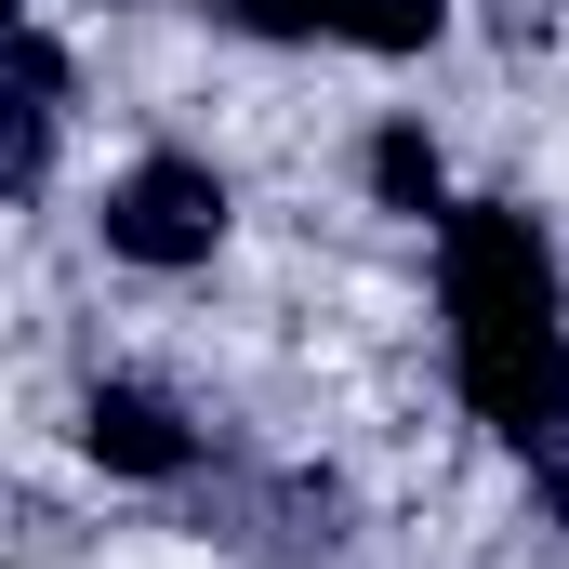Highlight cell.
Returning <instances> with one entry per match:
<instances>
[{
    "mask_svg": "<svg viewBox=\"0 0 569 569\" xmlns=\"http://www.w3.org/2000/svg\"><path fill=\"white\" fill-rule=\"evenodd\" d=\"M437 291H450L463 411L490 437H517V450H557V425H569V318H557V252H543V226L503 212V199L450 212Z\"/></svg>",
    "mask_w": 569,
    "mask_h": 569,
    "instance_id": "1",
    "label": "cell"
},
{
    "mask_svg": "<svg viewBox=\"0 0 569 569\" xmlns=\"http://www.w3.org/2000/svg\"><path fill=\"white\" fill-rule=\"evenodd\" d=\"M212 239H226V172L212 159L159 146L107 186V252L120 266H212Z\"/></svg>",
    "mask_w": 569,
    "mask_h": 569,
    "instance_id": "2",
    "label": "cell"
},
{
    "mask_svg": "<svg viewBox=\"0 0 569 569\" xmlns=\"http://www.w3.org/2000/svg\"><path fill=\"white\" fill-rule=\"evenodd\" d=\"M80 450L107 463V477H186L199 463V437L172 398H146V385H93V411H80Z\"/></svg>",
    "mask_w": 569,
    "mask_h": 569,
    "instance_id": "3",
    "label": "cell"
},
{
    "mask_svg": "<svg viewBox=\"0 0 569 569\" xmlns=\"http://www.w3.org/2000/svg\"><path fill=\"white\" fill-rule=\"evenodd\" d=\"M53 120H67V53H53L40 27H13V186H40Z\"/></svg>",
    "mask_w": 569,
    "mask_h": 569,
    "instance_id": "4",
    "label": "cell"
},
{
    "mask_svg": "<svg viewBox=\"0 0 569 569\" xmlns=\"http://www.w3.org/2000/svg\"><path fill=\"white\" fill-rule=\"evenodd\" d=\"M437 27H450V0H345V53H425Z\"/></svg>",
    "mask_w": 569,
    "mask_h": 569,
    "instance_id": "5",
    "label": "cell"
},
{
    "mask_svg": "<svg viewBox=\"0 0 569 569\" xmlns=\"http://www.w3.org/2000/svg\"><path fill=\"white\" fill-rule=\"evenodd\" d=\"M371 186H385L398 212H437V146H425V120H385V133H371Z\"/></svg>",
    "mask_w": 569,
    "mask_h": 569,
    "instance_id": "6",
    "label": "cell"
},
{
    "mask_svg": "<svg viewBox=\"0 0 569 569\" xmlns=\"http://www.w3.org/2000/svg\"><path fill=\"white\" fill-rule=\"evenodd\" d=\"M226 13H239L252 40H331V27H345V0H226Z\"/></svg>",
    "mask_w": 569,
    "mask_h": 569,
    "instance_id": "7",
    "label": "cell"
}]
</instances>
